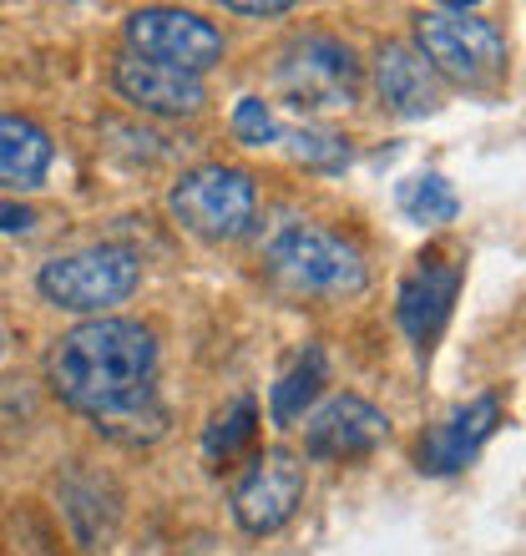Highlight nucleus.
I'll list each match as a JSON object with an SVG mask.
<instances>
[{"mask_svg":"<svg viewBox=\"0 0 526 556\" xmlns=\"http://www.w3.org/2000/svg\"><path fill=\"white\" fill-rule=\"evenodd\" d=\"M51 390L72 410L87 415L102 435L122 445L158 440L162 415L152 380H158V339L137 319H87L61 334L51 350Z\"/></svg>","mask_w":526,"mask_h":556,"instance_id":"1","label":"nucleus"},{"mask_svg":"<svg viewBox=\"0 0 526 556\" xmlns=\"http://www.w3.org/2000/svg\"><path fill=\"white\" fill-rule=\"evenodd\" d=\"M263 264H268V278L278 289L289 293H360L365 289V258L354 243H345L339 233L320 228V223H289L268 238L263 249Z\"/></svg>","mask_w":526,"mask_h":556,"instance_id":"2","label":"nucleus"},{"mask_svg":"<svg viewBox=\"0 0 526 556\" xmlns=\"http://www.w3.org/2000/svg\"><path fill=\"white\" fill-rule=\"evenodd\" d=\"M415 51L430 61L436 76L481 87L506 72V36L481 11L466 5H430L415 15Z\"/></svg>","mask_w":526,"mask_h":556,"instance_id":"3","label":"nucleus"},{"mask_svg":"<svg viewBox=\"0 0 526 556\" xmlns=\"http://www.w3.org/2000/svg\"><path fill=\"white\" fill-rule=\"evenodd\" d=\"M137 283H142V264H137V253L117 249V243L61 253L36 278L46 304L66 308V314H97V319H107V308L127 304Z\"/></svg>","mask_w":526,"mask_h":556,"instance_id":"4","label":"nucleus"},{"mask_svg":"<svg viewBox=\"0 0 526 556\" xmlns=\"http://www.w3.org/2000/svg\"><path fill=\"white\" fill-rule=\"evenodd\" d=\"M253 203H259V188L243 167H223V162H208V167H192V173L177 177L173 198V218L188 228V233L208 238V243H223V238H238L253 223Z\"/></svg>","mask_w":526,"mask_h":556,"instance_id":"5","label":"nucleus"},{"mask_svg":"<svg viewBox=\"0 0 526 556\" xmlns=\"http://www.w3.org/2000/svg\"><path fill=\"white\" fill-rule=\"evenodd\" d=\"M360 61L335 36H304L278 61V91L299 112H335V106L360 102Z\"/></svg>","mask_w":526,"mask_h":556,"instance_id":"6","label":"nucleus"},{"mask_svg":"<svg viewBox=\"0 0 526 556\" xmlns=\"http://www.w3.org/2000/svg\"><path fill=\"white\" fill-rule=\"evenodd\" d=\"M127 46L132 56L173 66V72H208L223 61V30L203 21L198 11H177V5H147L127 15Z\"/></svg>","mask_w":526,"mask_h":556,"instance_id":"7","label":"nucleus"},{"mask_svg":"<svg viewBox=\"0 0 526 556\" xmlns=\"http://www.w3.org/2000/svg\"><path fill=\"white\" fill-rule=\"evenodd\" d=\"M304 485H309L304 455L284 451V445L253 455L249 470H243V476H238V485H234L238 527L249 531V536H268V531H278L293 511H299Z\"/></svg>","mask_w":526,"mask_h":556,"instance_id":"8","label":"nucleus"},{"mask_svg":"<svg viewBox=\"0 0 526 556\" xmlns=\"http://www.w3.org/2000/svg\"><path fill=\"white\" fill-rule=\"evenodd\" d=\"M112 87H117L122 102L147 112V117H198L208 102L198 76L158 66V61H142V56H132V51L117 56V66H112Z\"/></svg>","mask_w":526,"mask_h":556,"instance_id":"9","label":"nucleus"},{"mask_svg":"<svg viewBox=\"0 0 526 556\" xmlns=\"http://www.w3.org/2000/svg\"><path fill=\"white\" fill-rule=\"evenodd\" d=\"M385 435H390L385 410H375L360 395H335L304 425V451H309V460H360Z\"/></svg>","mask_w":526,"mask_h":556,"instance_id":"10","label":"nucleus"},{"mask_svg":"<svg viewBox=\"0 0 526 556\" xmlns=\"http://www.w3.org/2000/svg\"><path fill=\"white\" fill-rule=\"evenodd\" d=\"M375 91L380 102L400 117H430L440 112L446 91H440V76L430 72V61L415 51L410 41H385L375 51Z\"/></svg>","mask_w":526,"mask_h":556,"instance_id":"11","label":"nucleus"},{"mask_svg":"<svg viewBox=\"0 0 526 556\" xmlns=\"http://www.w3.org/2000/svg\"><path fill=\"white\" fill-rule=\"evenodd\" d=\"M455 293H461V268L446 264V258H430V264H421L400 283L394 314H400V329H405L421 350H430V339L446 329Z\"/></svg>","mask_w":526,"mask_h":556,"instance_id":"12","label":"nucleus"},{"mask_svg":"<svg viewBox=\"0 0 526 556\" xmlns=\"http://www.w3.org/2000/svg\"><path fill=\"white\" fill-rule=\"evenodd\" d=\"M497 425H501V400L497 395H481V400H471V405H461V410H451L430 435L421 440V470H430V476H451V470H461L471 455L481 451L486 440L497 435Z\"/></svg>","mask_w":526,"mask_h":556,"instance_id":"13","label":"nucleus"},{"mask_svg":"<svg viewBox=\"0 0 526 556\" xmlns=\"http://www.w3.org/2000/svg\"><path fill=\"white\" fill-rule=\"evenodd\" d=\"M51 162H57V142H51L41 122L0 112V188L5 192L41 188Z\"/></svg>","mask_w":526,"mask_h":556,"instance_id":"14","label":"nucleus"},{"mask_svg":"<svg viewBox=\"0 0 526 556\" xmlns=\"http://www.w3.org/2000/svg\"><path fill=\"white\" fill-rule=\"evenodd\" d=\"M324 384H329V359H324L320 344H304V350L293 354V365L284 369L274 384V425L299 420V415L324 395Z\"/></svg>","mask_w":526,"mask_h":556,"instance_id":"15","label":"nucleus"},{"mask_svg":"<svg viewBox=\"0 0 526 556\" xmlns=\"http://www.w3.org/2000/svg\"><path fill=\"white\" fill-rule=\"evenodd\" d=\"M394 203H400V213H405L410 223H421V228H440V223H451L455 213H461V198H455V188L440 173L405 177L400 192H394Z\"/></svg>","mask_w":526,"mask_h":556,"instance_id":"16","label":"nucleus"},{"mask_svg":"<svg viewBox=\"0 0 526 556\" xmlns=\"http://www.w3.org/2000/svg\"><path fill=\"white\" fill-rule=\"evenodd\" d=\"M278 142L289 147L304 167H314V173H345V167H350V142L339 132H329V127H314V122H304V127H278Z\"/></svg>","mask_w":526,"mask_h":556,"instance_id":"17","label":"nucleus"},{"mask_svg":"<svg viewBox=\"0 0 526 556\" xmlns=\"http://www.w3.org/2000/svg\"><path fill=\"white\" fill-rule=\"evenodd\" d=\"M253 435H259V405L253 400H234L223 415H213V425H208L203 435V455L218 466V460H234L243 445H253Z\"/></svg>","mask_w":526,"mask_h":556,"instance_id":"18","label":"nucleus"},{"mask_svg":"<svg viewBox=\"0 0 526 556\" xmlns=\"http://www.w3.org/2000/svg\"><path fill=\"white\" fill-rule=\"evenodd\" d=\"M278 127H284V122L274 117V106L263 102V97H238V106H234V137L243 147H274L278 142Z\"/></svg>","mask_w":526,"mask_h":556,"instance_id":"19","label":"nucleus"},{"mask_svg":"<svg viewBox=\"0 0 526 556\" xmlns=\"http://www.w3.org/2000/svg\"><path fill=\"white\" fill-rule=\"evenodd\" d=\"M30 228H36V207L0 203V233H30Z\"/></svg>","mask_w":526,"mask_h":556,"instance_id":"20","label":"nucleus"},{"mask_svg":"<svg viewBox=\"0 0 526 556\" xmlns=\"http://www.w3.org/2000/svg\"><path fill=\"white\" fill-rule=\"evenodd\" d=\"M228 11H234V15H259V21H263V15H289L293 5H289V0H268V5H259V0H234Z\"/></svg>","mask_w":526,"mask_h":556,"instance_id":"21","label":"nucleus"},{"mask_svg":"<svg viewBox=\"0 0 526 556\" xmlns=\"http://www.w3.org/2000/svg\"><path fill=\"white\" fill-rule=\"evenodd\" d=\"M11 350V329H5V319H0V354Z\"/></svg>","mask_w":526,"mask_h":556,"instance_id":"22","label":"nucleus"}]
</instances>
